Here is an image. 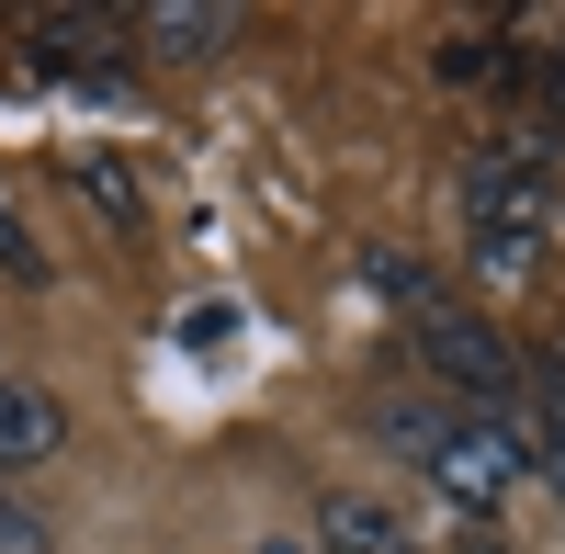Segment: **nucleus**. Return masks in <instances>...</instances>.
Here are the masks:
<instances>
[{
  "mask_svg": "<svg viewBox=\"0 0 565 554\" xmlns=\"http://www.w3.org/2000/svg\"><path fill=\"white\" fill-rule=\"evenodd\" d=\"M0 284H45V249H34V226H23L12 193H0Z\"/></svg>",
  "mask_w": 565,
  "mask_h": 554,
  "instance_id": "obj_6",
  "label": "nucleus"
},
{
  "mask_svg": "<svg viewBox=\"0 0 565 554\" xmlns=\"http://www.w3.org/2000/svg\"><path fill=\"white\" fill-rule=\"evenodd\" d=\"M418 476H430V498H452L463 521H487V510H509V487L532 476V441L509 419H441V441L418 452Z\"/></svg>",
  "mask_w": 565,
  "mask_h": 554,
  "instance_id": "obj_1",
  "label": "nucleus"
},
{
  "mask_svg": "<svg viewBox=\"0 0 565 554\" xmlns=\"http://www.w3.org/2000/svg\"><path fill=\"white\" fill-rule=\"evenodd\" d=\"M260 554H317V543H260Z\"/></svg>",
  "mask_w": 565,
  "mask_h": 554,
  "instance_id": "obj_12",
  "label": "nucleus"
},
{
  "mask_svg": "<svg viewBox=\"0 0 565 554\" xmlns=\"http://www.w3.org/2000/svg\"><path fill=\"white\" fill-rule=\"evenodd\" d=\"M532 465L554 476V498H565V396H543V430H532Z\"/></svg>",
  "mask_w": 565,
  "mask_h": 554,
  "instance_id": "obj_9",
  "label": "nucleus"
},
{
  "mask_svg": "<svg viewBox=\"0 0 565 554\" xmlns=\"http://www.w3.org/2000/svg\"><path fill=\"white\" fill-rule=\"evenodd\" d=\"M57 441H68V407L45 396V385H12V374H0V465H45Z\"/></svg>",
  "mask_w": 565,
  "mask_h": 554,
  "instance_id": "obj_3",
  "label": "nucleus"
},
{
  "mask_svg": "<svg viewBox=\"0 0 565 554\" xmlns=\"http://www.w3.org/2000/svg\"><path fill=\"white\" fill-rule=\"evenodd\" d=\"M114 34H125V23H103V12H34V57H45V68H79V79H114V68H103Z\"/></svg>",
  "mask_w": 565,
  "mask_h": 554,
  "instance_id": "obj_5",
  "label": "nucleus"
},
{
  "mask_svg": "<svg viewBox=\"0 0 565 554\" xmlns=\"http://www.w3.org/2000/svg\"><path fill=\"white\" fill-rule=\"evenodd\" d=\"M418 362H430V374H452V385H476V396H509V385H521V362H509V340L487 329V317L476 306H430V317H418Z\"/></svg>",
  "mask_w": 565,
  "mask_h": 554,
  "instance_id": "obj_2",
  "label": "nucleus"
},
{
  "mask_svg": "<svg viewBox=\"0 0 565 554\" xmlns=\"http://www.w3.org/2000/svg\"><path fill=\"white\" fill-rule=\"evenodd\" d=\"M554 114H565V57H554Z\"/></svg>",
  "mask_w": 565,
  "mask_h": 554,
  "instance_id": "obj_11",
  "label": "nucleus"
},
{
  "mask_svg": "<svg viewBox=\"0 0 565 554\" xmlns=\"http://www.w3.org/2000/svg\"><path fill=\"white\" fill-rule=\"evenodd\" d=\"M0 554H57V532H45L34 498H0Z\"/></svg>",
  "mask_w": 565,
  "mask_h": 554,
  "instance_id": "obj_8",
  "label": "nucleus"
},
{
  "mask_svg": "<svg viewBox=\"0 0 565 554\" xmlns=\"http://www.w3.org/2000/svg\"><path fill=\"white\" fill-rule=\"evenodd\" d=\"M79 193H90V204H103L114 226H148V204H136V181H125L114 159H79Z\"/></svg>",
  "mask_w": 565,
  "mask_h": 554,
  "instance_id": "obj_7",
  "label": "nucleus"
},
{
  "mask_svg": "<svg viewBox=\"0 0 565 554\" xmlns=\"http://www.w3.org/2000/svg\"><path fill=\"white\" fill-rule=\"evenodd\" d=\"M385 441H396V452H430V441H441V407H385Z\"/></svg>",
  "mask_w": 565,
  "mask_h": 554,
  "instance_id": "obj_10",
  "label": "nucleus"
},
{
  "mask_svg": "<svg viewBox=\"0 0 565 554\" xmlns=\"http://www.w3.org/2000/svg\"><path fill=\"white\" fill-rule=\"evenodd\" d=\"M226 34H238V12H204V0H148V12H136V45H148V57H215Z\"/></svg>",
  "mask_w": 565,
  "mask_h": 554,
  "instance_id": "obj_4",
  "label": "nucleus"
}]
</instances>
